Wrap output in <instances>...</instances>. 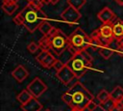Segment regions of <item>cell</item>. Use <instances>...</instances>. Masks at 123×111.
Segmentation results:
<instances>
[{
  "label": "cell",
  "instance_id": "cell-33",
  "mask_svg": "<svg viewBox=\"0 0 123 111\" xmlns=\"http://www.w3.org/2000/svg\"><path fill=\"white\" fill-rule=\"evenodd\" d=\"M52 1L53 0H42V3H43V5H47V4H49V3H52Z\"/></svg>",
  "mask_w": 123,
  "mask_h": 111
},
{
  "label": "cell",
  "instance_id": "cell-31",
  "mask_svg": "<svg viewBox=\"0 0 123 111\" xmlns=\"http://www.w3.org/2000/svg\"><path fill=\"white\" fill-rule=\"evenodd\" d=\"M89 37L91 39H100L101 38V33H100V28L92 31V33L89 35Z\"/></svg>",
  "mask_w": 123,
  "mask_h": 111
},
{
  "label": "cell",
  "instance_id": "cell-12",
  "mask_svg": "<svg viewBox=\"0 0 123 111\" xmlns=\"http://www.w3.org/2000/svg\"><path fill=\"white\" fill-rule=\"evenodd\" d=\"M112 42H113V41H112ZM118 48H119V42H118L117 45H115V46H112V43H111V44L108 45V46H102V47L98 50V52H99L100 56H102L104 59L108 60V59H110V58L118 50Z\"/></svg>",
  "mask_w": 123,
  "mask_h": 111
},
{
  "label": "cell",
  "instance_id": "cell-5",
  "mask_svg": "<svg viewBox=\"0 0 123 111\" xmlns=\"http://www.w3.org/2000/svg\"><path fill=\"white\" fill-rule=\"evenodd\" d=\"M24 14V18H25V23H24V27L30 32V33H34L37 29H38L39 23H40V19L37 16V10H35L30 4H27V6L21 11Z\"/></svg>",
  "mask_w": 123,
  "mask_h": 111
},
{
  "label": "cell",
  "instance_id": "cell-37",
  "mask_svg": "<svg viewBox=\"0 0 123 111\" xmlns=\"http://www.w3.org/2000/svg\"><path fill=\"white\" fill-rule=\"evenodd\" d=\"M45 111H51V110H50V109H46Z\"/></svg>",
  "mask_w": 123,
  "mask_h": 111
},
{
  "label": "cell",
  "instance_id": "cell-36",
  "mask_svg": "<svg viewBox=\"0 0 123 111\" xmlns=\"http://www.w3.org/2000/svg\"><path fill=\"white\" fill-rule=\"evenodd\" d=\"M27 1H28V3H30V2H32L33 0H27Z\"/></svg>",
  "mask_w": 123,
  "mask_h": 111
},
{
  "label": "cell",
  "instance_id": "cell-15",
  "mask_svg": "<svg viewBox=\"0 0 123 111\" xmlns=\"http://www.w3.org/2000/svg\"><path fill=\"white\" fill-rule=\"evenodd\" d=\"M33 97H34L32 96V94H31L27 89L21 91V92L16 96V99H17L18 102H20L21 105L27 103V102H28L31 98H33Z\"/></svg>",
  "mask_w": 123,
  "mask_h": 111
},
{
  "label": "cell",
  "instance_id": "cell-1",
  "mask_svg": "<svg viewBox=\"0 0 123 111\" xmlns=\"http://www.w3.org/2000/svg\"><path fill=\"white\" fill-rule=\"evenodd\" d=\"M93 99V95L79 81H75L68 90L62 95V100L68 105L71 110L84 111L89 100Z\"/></svg>",
  "mask_w": 123,
  "mask_h": 111
},
{
  "label": "cell",
  "instance_id": "cell-27",
  "mask_svg": "<svg viewBox=\"0 0 123 111\" xmlns=\"http://www.w3.org/2000/svg\"><path fill=\"white\" fill-rule=\"evenodd\" d=\"M50 51H46V50H41L40 51V53L36 57V60H37V62H38V64L40 65L41 63H42V61L46 58V56L48 55V53H49Z\"/></svg>",
  "mask_w": 123,
  "mask_h": 111
},
{
  "label": "cell",
  "instance_id": "cell-8",
  "mask_svg": "<svg viewBox=\"0 0 123 111\" xmlns=\"http://www.w3.org/2000/svg\"><path fill=\"white\" fill-rule=\"evenodd\" d=\"M82 14L81 13L74 9L73 7L71 6H68L62 14H61V17L63 21L69 23V24H73V23H76L80 18H81Z\"/></svg>",
  "mask_w": 123,
  "mask_h": 111
},
{
  "label": "cell",
  "instance_id": "cell-10",
  "mask_svg": "<svg viewBox=\"0 0 123 111\" xmlns=\"http://www.w3.org/2000/svg\"><path fill=\"white\" fill-rule=\"evenodd\" d=\"M77 53V51L71 46V45H67L58 56H57V58L63 64V65H68L69 64V62L73 59V57L75 56V54Z\"/></svg>",
  "mask_w": 123,
  "mask_h": 111
},
{
  "label": "cell",
  "instance_id": "cell-16",
  "mask_svg": "<svg viewBox=\"0 0 123 111\" xmlns=\"http://www.w3.org/2000/svg\"><path fill=\"white\" fill-rule=\"evenodd\" d=\"M56 60H57V56L50 51L48 53V55L46 56V58L42 61V63L40 64V66L43 67L44 69H51L53 67V65H54V63H55Z\"/></svg>",
  "mask_w": 123,
  "mask_h": 111
},
{
  "label": "cell",
  "instance_id": "cell-39",
  "mask_svg": "<svg viewBox=\"0 0 123 111\" xmlns=\"http://www.w3.org/2000/svg\"><path fill=\"white\" fill-rule=\"evenodd\" d=\"M122 111H123V110H122Z\"/></svg>",
  "mask_w": 123,
  "mask_h": 111
},
{
  "label": "cell",
  "instance_id": "cell-17",
  "mask_svg": "<svg viewBox=\"0 0 123 111\" xmlns=\"http://www.w3.org/2000/svg\"><path fill=\"white\" fill-rule=\"evenodd\" d=\"M111 98H112L115 102H118L123 99V88L121 86H116L111 93Z\"/></svg>",
  "mask_w": 123,
  "mask_h": 111
},
{
  "label": "cell",
  "instance_id": "cell-38",
  "mask_svg": "<svg viewBox=\"0 0 123 111\" xmlns=\"http://www.w3.org/2000/svg\"><path fill=\"white\" fill-rule=\"evenodd\" d=\"M71 111H79V110H71Z\"/></svg>",
  "mask_w": 123,
  "mask_h": 111
},
{
  "label": "cell",
  "instance_id": "cell-34",
  "mask_svg": "<svg viewBox=\"0 0 123 111\" xmlns=\"http://www.w3.org/2000/svg\"><path fill=\"white\" fill-rule=\"evenodd\" d=\"M118 5H120V6H123V0H114Z\"/></svg>",
  "mask_w": 123,
  "mask_h": 111
},
{
  "label": "cell",
  "instance_id": "cell-4",
  "mask_svg": "<svg viewBox=\"0 0 123 111\" xmlns=\"http://www.w3.org/2000/svg\"><path fill=\"white\" fill-rule=\"evenodd\" d=\"M51 42V51L56 56H58L67 45H68V37L59 28L53 27L48 35Z\"/></svg>",
  "mask_w": 123,
  "mask_h": 111
},
{
  "label": "cell",
  "instance_id": "cell-32",
  "mask_svg": "<svg viewBox=\"0 0 123 111\" xmlns=\"http://www.w3.org/2000/svg\"><path fill=\"white\" fill-rule=\"evenodd\" d=\"M18 0H3V3H17Z\"/></svg>",
  "mask_w": 123,
  "mask_h": 111
},
{
  "label": "cell",
  "instance_id": "cell-6",
  "mask_svg": "<svg viewBox=\"0 0 123 111\" xmlns=\"http://www.w3.org/2000/svg\"><path fill=\"white\" fill-rule=\"evenodd\" d=\"M57 75V78L64 85H69L71 86L75 81H77L79 78L76 77L74 71L70 69L69 66H64L61 70L57 71L56 73Z\"/></svg>",
  "mask_w": 123,
  "mask_h": 111
},
{
  "label": "cell",
  "instance_id": "cell-20",
  "mask_svg": "<svg viewBox=\"0 0 123 111\" xmlns=\"http://www.w3.org/2000/svg\"><path fill=\"white\" fill-rule=\"evenodd\" d=\"M52 29H53V26L50 24V22L48 20H42V21H40L39 26H38V31L43 36L48 35Z\"/></svg>",
  "mask_w": 123,
  "mask_h": 111
},
{
  "label": "cell",
  "instance_id": "cell-23",
  "mask_svg": "<svg viewBox=\"0 0 123 111\" xmlns=\"http://www.w3.org/2000/svg\"><path fill=\"white\" fill-rule=\"evenodd\" d=\"M86 3V0H67V4L68 6L73 7L76 10H80L85 4Z\"/></svg>",
  "mask_w": 123,
  "mask_h": 111
},
{
  "label": "cell",
  "instance_id": "cell-22",
  "mask_svg": "<svg viewBox=\"0 0 123 111\" xmlns=\"http://www.w3.org/2000/svg\"><path fill=\"white\" fill-rule=\"evenodd\" d=\"M38 45H39V48H41V50L51 51V42L48 36H43L38 41Z\"/></svg>",
  "mask_w": 123,
  "mask_h": 111
},
{
  "label": "cell",
  "instance_id": "cell-18",
  "mask_svg": "<svg viewBox=\"0 0 123 111\" xmlns=\"http://www.w3.org/2000/svg\"><path fill=\"white\" fill-rule=\"evenodd\" d=\"M112 30L114 39H121L123 37V22L119 21L116 23H112Z\"/></svg>",
  "mask_w": 123,
  "mask_h": 111
},
{
  "label": "cell",
  "instance_id": "cell-19",
  "mask_svg": "<svg viewBox=\"0 0 123 111\" xmlns=\"http://www.w3.org/2000/svg\"><path fill=\"white\" fill-rule=\"evenodd\" d=\"M17 9H18V4L17 3H8V4L7 3H2V10L8 15H12Z\"/></svg>",
  "mask_w": 123,
  "mask_h": 111
},
{
  "label": "cell",
  "instance_id": "cell-29",
  "mask_svg": "<svg viewBox=\"0 0 123 111\" xmlns=\"http://www.w3.org/2000/svg\"><path fill=\"white\" fill-rule=\"evenodd\" d=\"M39 48V45L37 44V43H36L35 42H30L29 44H28V46H27V49H28V51L30 52V53H35V52H37V50Z\"/></svg>",
  "mask_w": 123,
  "mask_h": 111
},
{
  "label": "cell",
  "instance_id": "cell-21",
  "mask_svg": "<svg viewBox=\"0 0 123 111\" xmlns=\"http://www.w3.org/2000/svg\"><path fill=\"white\" fill-rule=\"evenodd\" d=\"M115 105H116V102L112 98H111V97L109 99H107L106 101L99 103V107L103 111H112L114 109Z\"/></svg>",
  "mask_w": 123,
  "mask_h": 111
},
{
  "label": "cell",
  "instance_id": "cell-26",
  "mask_svg": "<svg viewBox=\"0 0 123 111\" xmlns=\"http://www.w3.org/2000/svg\"><path fill=\"white\" fill-rule=\"evenodd\" d=\"M102 42L100 41V39H91V42H90V47L93 51H97L102 47Z\"/></svg>",
  "mask_w": 123,
  "mask_h": 111
},
{
  "label": "cell",
  "instance_id": "cell-24",
  "mask_svg": "<svg viewBox=\"0 0 123 111\" xmlns=\"http://www.w3.org/2000/svg\"><path fill=\"white\" fill-rule=\"evenodd\" d=\"M110 97H111V96H110V93H109L107 90H105V89L101 90V91L99 92V94L97 95V99H98L99 103L106 101V100H107V99H109Z\"/></svg>",
  "mask_w": 123,
  "mask_h": 111
},
{
  "label": "cell",
  "instance_id": "cell-14",
  "mask_svg": "<svg viewBox=\"0 0 123 111\" xmlns=\"http://www.w3.org/2000/svg\"><path fill=\"white\" fill-rule=\"evenodd\" d=\"M100 33H101V38L103 39H108V40L114 39L112 24H103L100 27Z\"/></svg>",
  "mask_w": 123,
  "mask_h": 111
},
{
  "label": "cell",
  "instance_id": "cell-7",
  "mask_svg": "<svg viewBox=\"0 0 123 111\" xmlns=\"http://www.w3.org/2000/svg\"><path fill=\"white\" fill-rule=\"evenodd\" d=\"M34 97H39L44 92L47 90V85L39 78V77H35L27 86L26 88Z\"/></svg>",
  "mask_w": 123,
  "mask_h": 111
},
{
  "label": "cell",
  "instance_id": "cell-9",
  "mask_svg": "<svg viewBox=\"0 0 123 111\" xmlns=\"http://www.w3.org/2000/svg\"><path fill=\"white\" fill-rule=\"evenodd\" d=\"M97 17L103 24H112V21L116 18V15L110 8L105 7L97 14Z\"/></svg>",
  "mask_w": 123,
  "mask_h": 111
},
{
  "label": "cell",
  "instance_id": "cell-28",
  "mask_svg": "<svg viewBox=\"0 0 123 111\" xmlns=\"http://www.w3.org/2000/svg\"><path fill=\"white\" fill-rule=\"evenodd\" d=\"M97 107H99V104H97V103L94 101V99H91V100H89L88 103L86 104V110H87V111H94Z\"/></svg>",
  "mask_w": 123,
  "mask_h": 111
},
{
  "label": "cell",
  "instance_id": "cell-25",
  "mask_svg": "<svg viewBox=\"0 0 123 111\" xmlns=\"http://www.w3.org/2000/svg\"><path fill=\"white\" fill-rule=\"evenodd\" d=\"M12 21L15 23V25H18V26L23 25V26H24L25 18H24V14H23V13L20 11V12H19V13L12 18Z\"/></svg>",
  "mask_w": 123,
  "mask_h": 111
},
{
  "label": "cell",
  "instance_id": "cell-13",
  "mask_svg": "<svg viewBox=\"0 0 123 111\" xmlns=\"http://www.w3.org/2000/svg\"><path fill=\"white\" fill-rule=\"evenodd\" d=\"M21 109L23 111H40L42 109V104L37 97H33L27 103L22 104Z\"/></svg>",
  "mask_w": 123,
  "mask_h": 111
},
{
  "label": "cell",
  "instance_id": "cell-11",
  "mask_svg": "<svg viewBox=\"0 0 123 111\" xmlns=\"http://www.w3.org/2000/svg\"><path fill=\"white\" fill-rule=\"evenodd\" d=\"M29 75L28 70L26 69V68L22 65H18L12 71V76L15 79V81L21 83L23 82Z\"/></svg>",
  "mask_w": 123,
  "mask_h": 111
},
{
  "label": "cell",
  "instance_id": "cell-2",
  "mask_svg": "<svg viewBox=\"0 0 123 111\" xmlns=\"http://www.w3.org/2000/svg\"><path fill=\"white\" fill-rule=\"evenodd\" d=\"M93 64V58L87 52V50H82L75 54L73 59L67 66L74 71L77 78H81Z\"/></svg>",
  "mask_w": 123,
  "mask_h": 111
},
{
  "label": "cell",
  "instance_id": "cell-30",
  "mask_svg": "<svg viewBox=\"0 0 123 111\" xmlns=\"http://www.w3.org/2000/svg\"><path fill=\"white\" fill-rule=\"evenodd\" d=\"M64 66H65V65H63V64H62V62L57 58V60L55 61V63H54V65H53V67H52V68H53V69L56 70V72H57V71L61 70Z\"/></svg>",
  "mask_w": 123,
  "mask_h": 111
},
{
  "label": "cell",
  "instance_id": "cell-3",
  "mask_svg": "<svg viewBox=\"0 0 123 111\" xmlns=\"http://www.w3.org/2000/svg\"><path fill=\"white\" fill-rule=\"evenodd\" d=\"M91 38L81 27L75 29L68 37V44L71 45L77 52L87 50L90 47Z\"/></svg>",
  "mask_w": 123,
  "mask_h": 111
},
{
  "label": "cell",
  "instance_id": "cell-35",
  "mask_svg": "<svg viewBox=\"0 0 123 111\" xmlns=\"http://www.w3.org/2000/svg\"><path fill=\"white\" fill-rule=\"evenodd\" d=\"M59 1H60V0H53V1H52V4H53V5H55V4H57Z\"/></svg>",
  "mask_w": 123,
  "mask_h": 111
}]
</instances>
